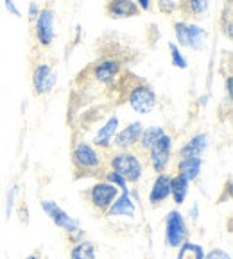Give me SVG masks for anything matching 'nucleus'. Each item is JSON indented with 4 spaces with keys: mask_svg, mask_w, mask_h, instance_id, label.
<instances>
[{
    "mask_svg": "<svg viewBox=\"0 0 233 259\" xmlns=\"http://www.w3.org/2000/svg\"><path fill=\"white\" fill-rule=\"evenodd\" d=\"M117 88L122 92L126 102L138 114H149L156 109L158 95L147 80L133 75L131 72H124L120 75Z\"/></svg>",
    "mask_w": 233,
    "mask_h": 259,
    "instance_id": "obj_1",
    "label": "nucleus"
},
{
    "mask_svg": "<svg viewBox=\"0 0 233 259\" xmlns=\"http://www.w3.org/2000/svg\"><path fill=\"white\" fill-rule=\"evenodd\" d=\"M72 170H74V179H84V177H103V174L108 170L104 166V157L99 149L93 145L86 143V141H79L72 150Z\"/></svg>",
    "mask_w": 233,
    "mask_h": 259,
    "instance_id": "obj_2",
    "label": "nucleus"
},
{
    "mask_svg": "<svg viewBox=\"0 0 233 259\" xmlns=\"http://www.w3.org/2000/svg\"><path fill=\"white\" fill-rule=\"evenodd\" d=\"M108 164H110V170L120 174L129 184H137L142 179L144 164H142L140 156L135 154L133 150H117L110 156Z\"/></svg>",
    "mask_w": 233,
    "mask_h": 259,
    "instance_id": "obj_3",
    "label": "nucleus"
},
{
    "mask_svg": "<svg viewBox=\"0 0 233 259\" xmlns=\"http://www.w3.org/2000/svg\"><path fill=\"white\" fill-rule=\"evenodd\" d=\"M122 61L120 57L115 56H104L99 61H95L90 66V75L101 86H108V88H117L120 75H122Z\"/></svg>",
    "mask_w": 233,
    "mask_h": 259,
    "instance_id": "obj_4",
    "label": "nucleus"
},
{
    "mask_svg": "<svg viewBox=\"0 0 233 259\" xmlns=\"http://www.w3.org/2000/svg\"><path fill=\"white\" fill-rule=\"evenodd\" d=\"M174 36H176V45H181L190 50H203L208 39L207 29H203L197 23L187 22V20H178L174 22Z\"/></svg>",
    "mask_w": 233,
    "mask_h": 259,
    "instance_id": "obj_5",
    "label": "nucleus"
},
{
    "mask_svg": "<svg viewBox=\"0 0 233 259\" xmlns=\"http://www.w3.org/2000/svg\"><path fill=\"white\" fill-rule=\"evenodd\" d=\"M119 188H115L113 184L106 183V181H99L93 186H90L84 191V197L90 202V206L101 214H106V211L110 209V206L113 204V200L119 197Z\"/></svg>",
    "mask_w": 233,
    "mask_h": 259,
    "instance_id": "obj_6",
    "label": "nucleus"
},
{
    "mask_svg": "<svg viewBox=\"0 0 233 259\" xmlns=\"http://www.w3.org/2000/svg\"><path fill=\"white\" fill-rule=\"evenodd\" d=\"M35 36L36 41L49 49L56 38V13L52 8H42L35 20Z\"/></svg>",
    "mask_w": 233,
    "mask_h": 259,
    "instance_id": "obj_7",
    "label": "nucleus"
},
{
    "mask_svg": "<svg viewBox=\"0 0 233 259\" xmlns=\"http://www.w3.org/2000/svg\"><path fill=\"white\" fill-rule=\"evenodd\" d=\"M188 240V227L183 214L178 209H172L165 218V243L172 248H178Z\"/></svg>",
    "mask_w": 233,
    "mask_h": 259,
    "instance_id": "obj_8",
    "label": "nucleus"
},
{
    "mask_svg": "<svg viewBox=\"0 0 233 259\" xmlns=\"http://www.w3.org/2000/svg\"><path fill=\"white\" fill-rule=\"evenodd\" d=\"M172 156V138L167 133L161 134L160 140L147 150V157H149V164L156 174L167 170L169 163H171Z\"/></svg>",
    "mask_w": 233,
    "mask_h": 259,
    "instance_id": "obj_9",
    "label": "nucleus"
},
{
    "mask_svg": "<svg viewBox=\"0 0 233 259\" xmlns=\"http://www.w3.org/2000/svg\"><path fill=\"white\" fill-rule=\"evenodd\" d=\"M42 209H43V213L52 220V224L61 229V231H65L66 234H72L81 229L79 222L70 217L65 209H61L54 200H42Z\"/></svg>",
    "mask_w": 233,
    "mask_h": 259,
    "instance_id": "obj_10",
    "label": "nucleus"
},
{
    "mask_svg": "<svg viewBox=\"0 0 233 259\" xmlns=\"http://www.w3.org/2000/svg\"><path fill=\"white\" fill-rule=\"evenodd\" d=\"M57 82V73L49 63H38L32 70V90L38 97L49 95Z\"/></svg>",
    "mask_w": 233,
    "mask_h": 259,
    "instance_id": "obj_11",
    "label": "nucleus"
},
{
    "mask_svg": "<svg viewBox=\"0 0 233 259\" xmlns=\"http://www.w3.org/2000/svg\"><path fill=\"white\" fill-rule=\"evenodd\" d=\"M142 131H144L142 122H138V120L129 122L124 129L117 131L111 147H115L117 150H133L135 147L138 145V140H140V136H142Z\"/></svg>",
    "mask_w": 233,
    "mask_h": 259,
    "instance_id": "obj_12",
    "label": "nucleus"
},
{
    "mask_svg": "<svg viewBox=\"0 0 233 259\" xmlns=\"http://www.w3.org/2000/svg\"><path fill=\"white\" fill-rule=\"evenodd\" d=\"M120 129V120L119 116H110L104 122V125L93 136V147L99 150H108L113 143V138L117 134V131Z\"/></svg>",
    "mask_w": 233,
    "mask_h": 259,
    "instance_id": "obj_13",
    "label": "nucleus"
},
{
    "mask_svg": "<svg viewBox=\"0 0 233 259\" xmlns=\"http://www.w3.org/2000/svg\"><path fill=\"white\" fill-rule=\"evenodd\" d=\"M138 9L135 0H108L106 2V15L111 20H122L138 16Z\"/></svg>",
    "mask_w": 233,
    "mask_h": 259,
    "instance_id": "obj_14",
    "label": "nucleus"
},
{
    "mask_svg": "<svg viewBox=\"0 0 233 259\" xmlns=\"http://www.w3.org/2000/svg\"><path fill=\"white\" fill-rule=\"evenodd\" d=\"M169 197H171V176L161 171L153 181V186H151L149 191V204L151 206H160Z\"/></svg>",
    "mask_w": 233,
    "mask_h": 259,
    "instance_id": "obj_15",
    "label": "nucleus"
},
{
    "mask_svg": "<svg viewBox=\"0 0 233 259\" xmlns=\"http://www.w3.org/2000/svg\"><path fill=\"white\" fill-rule=\"evenodd\" d=\"M208 149V136L205 133L194 134L190 140L178 150L180 157H201Z\"/></svg>",
    "mask_w": 233,
    "mask_h": 259,
    "instance_id": "obj_16",
    "label": "nucleus"
},
{
    "mask_svg": "<svg viewBox=\"0 0 233 259\" xmlns=\"http://www.w3.org/2000/svg\"><path fill=\"white\" fill-rule=\"evenodd\" d=\"M106 217H135V202L131 193H119V197L115 198L110 209L106 211Z\"/></svg>",
    "mask_w": 233,
    "mask_h": 259,
    "instance_id": "obj_17",
    "label": "nucleus"
},
{
    "mask_svg": "<svg viewBox=\"0 0 233 259\" xmlns=\"http://www.w3.org/2000/svg\"><path fill=\"white\" fill-rule=\"evenodd\" d=\"M203 168V159L201 157H180L178 161V174L183 176L188 183L195 181L201 174Z\"/></svg>",
    "mask_w": 233,
    "mask_h": 259,
    "instance_id": "obj_18",
    "label": "nucleus"
},
{
    "mask_svg": "<svg viewBox=\"0 0 233 259\" xmlns=\"http://www.w3.org/2000/svg\"><path fill=\"white\" fill-rule=\"evenodd\" d=\"M188 186H190V183L183 176H180V174L171 176V197L176 206H181L187 200Z\"/></svg>",
    "mask_w": 233,
    "mask_h": 259,
    "instance_id": "obj_19",
    "label": "nucleus"
},
{
    "mask_svg": "<svg viewBox=\"0 0 233 259\" xmlns=\"http://www.w3.org/2000/svg\"><path fill=\"white\" fill-rule=\"evenodd\" d=\"M210 0H180L178 2V9L183 13L185 16H201L208 11Z\"/></svg>",
    "mask_w": 233,
    "mask_h": 259,
    "instance_id": "obj_20",
    "label": "nucleus"
},
{
    "mask_svg": "<svg viewBox=\"0 0 233 259\" xmlns=\"http://www.w3.org/2000/svg\"><path fill=\"white\" fill-rule=\"evenodd\" d=\"M165 133L163 127L160 125H151V127H144V131H142V136L140 140H138V147H140L142 152L147 154V150L151 149V147L156 143L158 140L161 138V134Z\"/></svg>",
    "mask_w": 233,
    "mask_h": 259,
    "instance_id": "obj_21",
    "label": "nucleus"
},
{
    "mask_svg": "<svg viewBox=\"0 0 233 259\" xmlns=\"http://www.w3.org/2000/svg\"><path fill=\"white\" fill-rule=\"evenodd\" d=\"M70 259H97L95 245L88 240H81L70 248Z\"/></svg>",
    "mask_w": 233,
    "mask_h": 259,
    "instance_id": "obj_22",
    "label": "nucleus"
},
{
    "mask_svg": "<svg viewBox=\"0 0 233 259\" xmlns=\"http://www.w3.org/2000/svg\"><path fill=\"white\" fill-rule=\"evenodd\" d=\"M169 45V54H171V63L174 68H180V70H187L188 68V61L187 57H185V54L181 52L180 45H176V43H167Z\"/></svg>",
    "mask_w": 233,
    "mask_h": 259,
    "instance_id": "obj_23",
    "label": "nucleus"
},
{
    "mask_svg": "<svg viewBox=\"0 0 233 259\" xmlns=\"http://www.w3.org/2000/svg\"><path fill=\"white\" fill-rule=\"evenodd\" d=\"M103 181H106V183L113 184L115 188H119V191H122V193H131L129 190V183H127L126 179H124L120 174H117V171L113 170H106L103 174Z\"/></svg>",
    "mask_w": 233,
    "mask_h": 259,
    "instance_id": "obj_24",
    "label": "nucleus"
},
{
    "mask_svg": "<svg viewBox=\"0 0 233 259\" xmlns=\"http://www.w3.org/2000/svg\"><path fill=\"white\" fill-rule=\"evenodd\" d=\"M158 9H160L163 15H172V13L178 9V2L176 0H156Z\"/></svg>",
    "mask_w": 233,
    "mask_h": 259,
    "instance_id": "obj_25",
    "label": "nucleus"
},
{
    "mask_svg": "<svg viewBox=\"0 0 233 259\" xmlns=\"http://www.w3.org/2000/svg\"><path fill=\"white\" fill-rule=\"evenodd\" d=\"M16 193H18V186H11L9 188V191H8V200H6V217H11V213H13V206H15V197H16Z\"/></svg>",
    "mask_w": 233,
    "mask_h": 259,
    "instance_id": "obj_26",
    "label": "nucleus"
},
{
    "mask_svg": "<svg viewBox=\"0 0 233 259\" xmlns=\"http://www.w3.org/2000/svg\"><path fill=\"white\" fill-rule=\"evenodd\" d=\"M203 259H231V255L222 248H212L210 252H205Z\"/></svg>",
    "mask_w": 233,
    "mask_h": 259,
    "instance_id": "obj_27",
    "label": "nucleus"
},
{
    "mask_svg": "<svg viewBox=\"0 0 233 259\" xmlns=\"http://www.w3.org/2000/svg\"><path fill=\"white\" fill-rule=\"evenodd\" d=\"M4 8H6V11H8L9 15L16 16V18H20V16H22V13H20V9H18V6H16L15 0H4Z\"/></svg>",
    "mask_w": 233,
    "mask_h": 259,
    "instance_id": "obj_28",
    "label": "nucleus"
},
{
    "mask_svg": "<svg viewBox=\"0 0 233 259\" xmlns=\"http://www.w3.org/2000/svg\"><path fill=\"white\" fill-rule=\"evenodd\" d=\"M222 32H226V36L231 38V16H229V11L222 13Z\"/></svg>",
    "mask_w": 233,
    "mask_h": 259,
    "instance_id": "obj_29",
    "label": "nucleus"
},
{
    "mask_svg": "<svg viewBox=\"0 0 233 259\" xmlns=\"http://www.w3.org/2000/svg\"><path fill=\"white\" fill-rule=\"evenodd\" d=\"M40 9H42V8H40L36 2H29V8H27V16H29V20H31V22H35V20H36Z\"/></svg>",
    "mask_w": 233,
    "mask_h": 259,
    "instance_id": "obj_30",
    "label": "nucleus"
},
{
    "mask_svg": "<svg viewBox=\"0 0 233 259\" xmlns=\"http://www.w3.org/2000/svg\"><path fill=\"white\" fill-rule=\"evenodd\" d=\"M224 86H226V95H228V102L233 100V77L228 75L224 80Z\"/></svg>",
    "mask_w": 233,
    "mask_h": 259,
    "instance_id": "obj_31",
    "label": "nucleus"
},
{
    "mask_svg": "<svg viewBox=\"0 0 233 259\" xmlns=\"http://www.w3.org/2000/svg\"><path fill=\"white\" fill-rule=\"evenodd\" d=\"M140 11H149L151 6H153V0H135Z\"/></svg>",
    "mask_w": 233,
    "mask_h": 259,
    "instance_id": "obj_32",
    "label": "nucleus"
},
{
    "mask_svg": "<svg viewBox=\"0 0 233 259\" xmlns=\"http://www.w3.org/2000/svg\"><path fill=\"white\" fill-rule=\"evenodd\" d=\"M208 99H210V97H208V95H203V97H199V106H207Z\"/></svg>",
    "mask_w": 233,
    "mask_h": 259,
    "instance_id": "obj_33",
    "label": "nucleus"
},
{
    "mask_svg": "<svg viewBox=\"0 0 233 259\" xmlns=\"http://www.w3.org/2000/svg\"><path fill=\"white\" fill-rule=\"evenodd\" d=\"M25 259H40V254H31V255H27Z\"/></svg>",
    "mask_w": 233,
    "mask_h": 259,
    "instance_id": "obj_34",
    "label": "nucleus"
}]
</instances>
